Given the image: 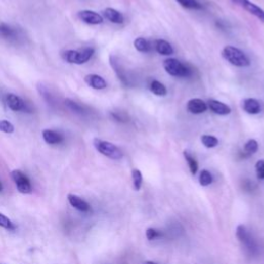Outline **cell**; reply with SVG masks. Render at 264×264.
<instances>
[{
    "mask_svg": "<svg viewBox=\"0 0 264 264\" xmlns=\"http://www.w3.org/2000/svg\"><path fill=\"white\" fill-rule=\"evenodd\" d=\"M236 237L244 247L246 253L250 256H257L260 253V246L253 234L244 225H239L236 228Z\"/></svg>",
    "mask_w": 264,
    "mask_h": 264,
    "instance_id": "1",
    "label": "cell"
},
{
    "mask_svg": "<svg viewBox=\"0 0 264 264\" xmlns=\"http://www.w3.org/2000/svg\"><path fill=\"white\" fill-rule=\"evenodd\" d=\"M94 54V49L87 47L81 50H66L61 53V58L70 64H84L88 62Z\"/></svg>",
    "mask_w": 264,
    "mask_h": 264,
    "instance_id": "2",
    "label": "cell"
},
{
    "mask_svg": "<svg viewBox=\"0 0 264 264\" xmlns=\"http://www.w3.org/2000/svg\"><path fill=\"white\" fill-rule=\"evenodd\" d=\"M222 57L236 67H248L251 64L249 57L245 53L233 46H226L222 50Z\"/></svg>",
    "mask_w": 264,
    "mask_h": 264,
    "instance_id": "3",
    "label": "cell"
},
{
    "mask_svg": "<svg viewBox=\"0 0 264 264\" xmlns=\"http://www.w3.org/2000/svg\"><path fill=\"white\" fill-rule=\"evenodd\" d=\"M93 145L100 154L110 158V159L120 160L123 158V152L116 145L110 142L102 141L100 139H94Z\"/></svg>",
    "mask_w": 264,
    "mask_h": 264,
    "instance_id": "4",
    "label": "cell"
},
{
    "mask_svg": "<svg viewBox=\"0 0 264 264\" xmlns=\"http://www.w3.org/2000/svg\"><path fill=\"white\" fill-rule=\"evenodd\" d=\"M163 67L165 71L172 76L189 77L191 75V70L186 65H184L181 61L174 58H169L164 60Z\"/></svg>",
    "mask_w": 264,
    "mask_h": 264,
    "instance_id": "5",
    "label": "cell"
},
{
    "mask_svg": "<svg viewBox=\"0 0 264 264\" xmlns=\"http://www.w3.org/2000/svg\"><path fill=\"white\" fill-rule=\"evenodd\" d=\"M12 180L14 181L18 191L22 194H30L32 192V186L29 178L22 170L15 169L11 172Z\"/></svg>",
    "mask_w": 264,
    "mask_h": 264,
    "instance_id": "6",
    "label": "cell"
},
{
    "mask_svg": "<svg viewBox=\"0 0 264 264\" xmlns=\"http://www.w3.org/2000/svg\"><path fill=\"white\" fill-rule=\"evenodd\" d=\"M6 103L14 112H26V113H31V109L29 108V105L26 103L20 96L10 93L6 96Z\"/></svg>",
    "mask_w": 264,
    "mask_h": 264,
    "instance_id": "7",
    "label": "cell"
},
{
    "mask_svg": "<svg viewBox=\"0 0 264 264\" xmlns=\"http://www.w3.org/2000/svg\"><path fill=\"white\" fill-rule=\"evenodd\" d=\"M230 2H232L237 6H240L241 8H243L244 10H246L247 12H249L250 14H252L253 16L258 18L261 22L264 23V10L258 7L257 5L251 3L250 0H230Z\"/></svg>",
    "mask_w": 264,
    "mask_h": 264,
    "instance_id": "8",
    "label": "cell"
},
{
    "mask_svg": "<svg viewBox=\"0 0 264 264\" xmlns=\"http://www.w3.org/2000/svg\"><path fill=\"white\" fill-rule=\"evenodd\" d=\"M77 18L89 25H99L103 22V18L96 12L84 10L77 13Z\"/></svg>",
    "mask_w": 264,
    "mask_h": 264,
    "instance_id": "9",
    "label": "cell"
},
{
    "mask_svg": "<svg viewBox=\"0 0 264 264\" xmlns=\"http://www.w3.org/2000/svg\"><path fill=\"white\" fill-rule=\"evenodd\" d=\"M207 107L214 114L219 115V116H227L231 113L230 107H228L227 104H225L221 101L215 100V99H209L207 102Z\"/></svg>",
    "mask_w": 264,
    "mask_h": 264,
    "instance_id": "10",
    "label": "cell"
},
{
    "mask_svg": "<svg viewBox=\"0 0 264 264\" xmlns=\"http://www.w3.org/2000/svg\"><path fill=\"white\" fill-rule=\"evenodd\" d=\"M67 199H68V202L70 203V205L73 206L75 209L80 210V212H83V213L90 212V209H91L90 204L86 200L81 198L80 196L70 193L67 195Z\"/></svg>",
    "mask_w": 264,
    "mask_h": 264,
    "instance_id": "11",
    "label": "cell"
},
{
    "mask_svg": "<svg viewBox=\"0 0 264 264\" xmlns=\"http://www.w3.org/2000/svg\"><path fill=\"white\" fill-rule=\"evenodd\" d=\"M84 80L89 87L95 90H102L108 87V84L104 78L98 74H87Z\"/></svg>",
    "mask_w": 264,
    "mask_h": 264,
    "instance_id": "12",
    "label": "cell"
},
{
    "mask_svg": "<svg viewBox=\"0 0 264 264\" xmlns=\"http://www.w3.org/2000/svg\"><path fill=\"white\" fill-rule=\"evenodd\" d=\"M42 139L49 145H59L64 142V137L58 131L52 129L42 130Z\"/></svg>",
    "mask_w": 264,
    "mask_h": 264,
    "instance_id": "13",
    "label": "cell"
},
{
    "mask_svg": "<svg viewBox=\"0 0 264 264\" xmlns=\"http://www.w3.org/2000/svg\"><path fill=\"white\" fill-rule=\"evenodd\" d=\"M187 110L189 113L194 114V115H199L207 110V104L199 98H193L190 99L187 103Z\"/></svg>",
    "mask_w": 264,
    "mask_h": 264,
    "instance_id": "14",
    "label": "cell"
},
{
    "mask_svg": "<svg viewBox=\"0 0 264 264\" xmlns=\"http://www.w3.org/2000/svg\"><path fill=\"white\" fill-rule=\"evenodd\" d=\"M243 109L249 115H257L261 112V103L255 98H247L243 101Z\"/></svg>",
    "mask_w": 264,
    "mask_h": 264,
    "instance_id": "15",
    "label": "cell"
},
{
    "mask_svg": "<svg viewBox=\"0 0 264 264\" xmlns=\"http://www.w3.org/2000/svg\"><path fill=\"white\" fill-rule=\"evenodd\" d=\"M154 47H155V50L161 55L168 56V55H172L173 54L172 46L168 41H166L164 39H157L155 41V43H154Z\"/></svg>",
    "mask_w": 264,
    "mask_h": 264,
    "instance_id": "16",
    "label": "cell"
},
{
    "mask_svg": "<svg viewBox=\"0 0 264 264\" xmlns=\"http://www.w3.org/2000/svg\"><path fill=\"white\" fill-rule=\"evenodd\" d=\"M110 61H111V65L112 67L114 68L117 76L119 77V80L124 84V85H129V82H128V78L125 74V71L123 70L122 68V65L120 64V62L118 61V59L115 57V56H111L110 57Z\"/></svg>",
    "mask_w": 264,
    "mask_h": 264,
    "instance_id": "17",
    "label": "cell"
},
{
    "mask_svg": "<svg viewBox=\"0 0 264 264\" xmlns=\"http://www.w3.org/2000/svg\"><path fill=\"white\" fill-rule=\"evenodd\" d=\"M103 16L105 17V19H108L109 21H111L112 23H115V24H122L124 22L123 14L112 8L105 9L103 11Z\"/></svg>",
    "mask_w": 264,
    "mask_h": 264,
    "instance_id": "18",
    "label": "cell"
},
{
    "mask_svg": "<svg viewBox=\"0 0 264 264\" xmlns=\"http://www.w3.org/2000/svg\"><path fill=\"white\" fill-rule=\"evenodd\" d=\"M17 36V31L12 26H10L7 23H0V37L4 39H15Z\"/></svg>",
    "mask_w": 264,
    "mask_h": 264,
    "instance_id": "19",
    "label": "cell"
},
{
    "mask_svg": "<svg viewBox=\"0 0 264 264\" xmlns=\"http://www.w3.org/2000/svg\"><path fill=\"white\" fill-rule=\"evenodd\" d=\"M65 105L67 107L68 110H70L72 113L74 114H77V115H85L86 114V108L84 107V105L77 103L69 98L65 99Z\"/></svg>",
    "mask_w": 264,
    "mask_h": 264,
    "instance_id": "20",
    "label": "cell"
},
{
    "mask_svg": "<svg viewBox=\"0 0 264 264\" xmlns=\"http://www.w3.org/2000/svg\"><path fill=\"white\" fill-rule=\"evenodd\" d=\"M149 88H150V91H151L153 94L157 95V96H165V95L167 94L166 87H165L162 83L158 82V81H156V80H154V81L151 82Z\"/></svg>",
    "mask_w": 264,
    "mask_h": 264,
    "instance_id": "21",
    "label": "cell"
},
{
    "mask_svg": "<svg viewBox=\"0 0 264 264\" xmlns=\"http://www.w3.org/2000/svg\"><path fill=\"white\" fill-rule=\"evenodd\" d=\"M184 157L185 159H186L187 163H188V166H189V169L191 171L192 174H195L198 170V163L196 161L195 158L191 155L190 152L188 151H184Z\"/></svg>",
    "mask_w": 264,
    "mask_h": 264,
    "instance_id": "22",
    "label": "cell"
},
{
    "mask_svg": "<svg viewBox=\"0 0 264 264\" xmlns=\"http://www.w3.org/2000/svg\"><path fill=\"white\" fill-rule=\"evenodd\" d=\"M202 145L205 147V148H208V149H212V148H215L218 146L219 144V141L216 137L214 136H208V135H203L200 139Z\"/></svg>",
    "mask_w": 264,
    "mask_h": 264,
    "instance_id": "23",
    "label": "cell"
},
{
    "mask_svg": "<svg viewBox=\"0 0 264 264\" xmlns=\"http://www.w3.org/2000/svg\"><path fill=\"white\" fill-rule=\"evenodd\" d=\"M135 47H136V49L139 52H142V53H148L151 50L150 42L146 38H144V37L137 38L135 40Z\"/></svg>",
    "mask_w": 264,
    "mask_h": 264,
    "instance_id": "24",
    "label": "cell"
},
{
    "mask_svg": "<svg viewBox=\"0 0 264 264\" xmlns=\"http://www.w3.org/2000/svg\"><path fill=\"white\" fill-rule=\"evenodd\" d=\"M175 2L185 9H190V10L202 9V6L197 2V0H175Z\"/></svg>",
    "mask_w": 264,
    "mask_h": 264,
    "instance_id": "25",
    "label": "cell"
},
{
    "mask_svg": "<svg viewBox=\"0 0 264 264\" xmlns=\"http://www.w3.org/2000/svg\"><path fill=\"white\" fill-rule=\"evenodd\" d=\"M132 181H134V186L137 191H140L143 185V174L141 170L134 169L132 170Z\"/></svg>",
    "mask_w": 264,
    "mask_h": 264,
    "instance_id": "26",
    "label": "cell"
},
{
    "mask_svg": "<svg viewBox=\"0 0 264 264\" xmlns=\"http://www.w3.org/2000/svg\"><path fill=\"white\" fill-rule=\"evenodd\" d=\"M199 183H200L201 186H203V187L208 186V185L212 184L213 183V175H212V173H210L206 169H203L200 172V175H199Z\"/></svg>",
    "mask_w": 264,
    "mask_h": 264,
    "instance_id": "27",
    "label": "cell"
},
{
    "mask_svg": "<svg viewBox=\"0 0 264 264\" xmlns=\"http://www.w3.org/2000/svg\"><path fill=\"white\" fill-rule=\"evenodd\" d=\"M258 148H259V146H258L257 141H255V140H249V141L246 143L245 147H244V151H245V153H246L247 156H250V155L255 154V153L258 151Z\"/></svg>",
    "mask_w": 264,
    "mask_h": 264,
    "instance_id": "28",
    "label": "cell"
},
{
    "mask_svg": "<svg viewBox=\"0 0 264 264\" xmlns=\"http://www.w3.org/2000/svg\"><path fill=\"white\" fill-rule=\"evenodd\" d=\"M38 90H39L40 95L46 99V101H47L49 104H53V103H54V96L52 95V93L50 92V90L48 89V87L43 86V84H39Z\"/></svg>",
    "mask_w": 264,
    "mask_h": 264,
    "instance_id": "29",
    "label": "cell"
},
{
    "mask_svg": "<svg viewBox=\"0 0 264 264\" xmlns=\"http://www.w3.org/2000/svg\"><path fill=\"white\" fill-rule=\"evenodd\" d=\"M0 227H3L8 230H15L17 228L15 223L2 213H0Z\"/></svg>",
    "mask_w": 264,
    "mask_h": 264,
    "instance_id": "30",
    "label": "cell"
},
{
    "mask_svg": "<svg viewBox=\"0 0 264 264\" xmlns=\"http://www.w3.org/2000/svg\"><path fill=\"white\" fill-rule=\"evenodd\" d=\"M146 236L149 241H154L157 239H160V237L163 236V233L155 228H148L146 231Z\"/></svg>",
    "mask_w": 264,
    "mask_h": 264,
    "instance_id": "31",
    "label": "cell"
},
{
    "mask_svg": "<svg viewBox=\"0 0 264 264\" xmlns=\"http://www.w3.org/2000/svg\"><path fill=\"white\" fill-rule=\"evenodd\" d=\"M0 131L11 135L15 131V127L11 122L7 120H0Z\"/></svg>",
    "mask_w": 264,
    "mask_h": 264,
    "instance_id": "32",
    "label": "cell"
},
{
    "mask_svg": "<svg viewBox=\"0 0 264 264\" xmlns=\"http://www.w3.org/2000/svg\"><path fill=\"white\" fill-rule=\"evenodd\" d=\"M256 169V174L259 180H264V160H259L257 161L255 165Z\"/></svg>",
    "mask_w": 264,
    "mask_h": 264,
    "instance_id": "33",
    "label": "cell"
},
{
    "mask_svg": "<svg viewBox=\"0 0 264 264\" xmlns=\"http://www.w3.org/2000/svg\"><path fill=\"white\" fill-rule=\"evenodd\" d=\"M111 116H112V118L114 120H116L118 122H127V120H128L126 117H124V116H122V115H120L118 113H112Z\"/></svg>",
    "mask_w": 264,
    "mask_h": 264,
    "instance_id": "34",
    "label": "cell"
},
{
    "mask_svg": "<svg viewBox=\"0 0 264 264\" xmlns=\"http://www.w3.org/2000/svg\"><path fill=\"white\" fill-rule=\"evenodd\" d=\"M3 190H4V185L2 182H0V192H2Z\"/></svg>",
    "mask_w": 264,
    "mask_h": 264,
    "instance_id": "35",
    "label": "cell"
},
{
    "mask_svg": "<svg viewBox=\"0 0 264 264\" xmlns=\"http://www.w3.org/2000/svg\"><path fill=\"white\" fill-rule=\"evenodd\" d=\"M144 264H157V263H155V262H153V261H147V262H145Z\"/></svg>",
    "mask_w": 264,
    "mask_h": 264,
    "instance_id": "36",
    "label": "cell"
}]
</instances>
